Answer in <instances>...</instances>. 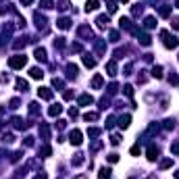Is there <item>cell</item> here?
<instances>
[{
  "label": "cell",
  "instance_id": "24",
  "mask_svg": "<svg viewBox=\"0 0 179 179\" xmlns=\"http://www.w3.org/2000/svg\"><path fill=\"white\" fill-rule=\"evenodd\" d=\"M25 44H27V38H21V40H17V42H15L13 46H15L17 50H19V48H25Z\"/></svg>",
  "mask_w": 179,
  "mask_h": 179
},
{
  "label": "cell",
  "instance_id": "20",
  "mask_svg": "<svg viewBox=\"0 0 179 179\" xmlns=\"http://www.w3.org/2000/svg\"><path fill=\"white\" fill-rule=\"evenodd\" d=\"M84 65L85 67H96V59H92L90 54H85L84 56Z\"/></svg>",
  "mask_w": 179,
  "mask_h": 179
},
{
  "label": "cell",
  "instance_id": "9",
  "mask_svg": "<svg viewBox=\"0 0 179 179\" xmlns=\"http://www.w3.org/2000/svg\"><path fill=\"white\" fill-rule=\"evenodd\" d=\"M96 23H98V27H100V29H104V27L108 25V17H106V15H100V17L96 19Z\"/></svg>",
  "mask_w": 179,
  "mask_h": 179
},
{
  "label": "cell",
  "instance_id": "18",
  "mask_svg": "<svg viewBox=\"0 0 179 179\" xmlns=\"http://www.w3.org/2000/svg\"><path fill=\"white\" fill-rule=\"evenodd\" d=\"M27 88H29V85H27L25 79H17V90H19V92H27Z\"/></svg>",
  "mask_w": 179,
  "mask_h": 179
},
{
  "label": "cell",
  "instance_id": "51",
  "mask_svg": "<svg viewBox=\"0 0 179 179\" xmlns=\"http://www.w3.org/2000/svg\"><path fill=\"white\" fill-rule=\"evenodd\" d=\"M175 179H179V171H177V173H175Z\"/></svg>",
  "mask_w": 179,
  "mask_h": 179
},
{
  "label": "cell",
  "instance_id": "29",
  "mask_svg": "<svg viewBox=\"0 0 179 179\" xmlns=\"http://www.w3.org/2000/svg\"><path fill=\"white\" fill-rule=\"evenodd\" d=\"M158 13H160V17H169V15H171V9H169V6H163Z\"/></svg>",
  "mask_w": 179,
  "mask_h": 179
},
{
  "label": "cell",
  "instance_id": "41",
  "mask_svg": "<svg viewBox=\"0 0 179 179\" xmlns=\"http://www.w3.org/2000/svg\"><path fill=\"white\" fill-rule=\"evenodd\" d=\"M119 40V34L117 31H110V42H117Z\"/></svg>",
  "mask_w": 179,
  "mask_h": 179
},
{
  "label": "cell",
  "instance_id": "23",
  "mask_svg": "<svg viewBox=\"0 0 179 179\" xmlns=\"http://www.w3.org/2000/svg\"><path fill=\"white\" fill-rule=\"evenodd\" d=\"M40 6L42 9H52L54 6V0H40Z\"/></svg>",
  "mask_w": 179,
  "mask_h": 179
},
{
  "label": "cell",
  "instance_id": "37",
  "mask_svg": "<svg viewBox=\"0 0 179 179\" xmlns=\"http://www.w3.org/2000/svg\"><path fill=\"white\" fill-rule=\"evenodd\" d=\"M171 152H173V154H179V142H175L171 146Z\"/></svg>",
  "mask_w": 179,
  "mask_h": 179
},
{
  "label": "cell",
  "instance_id": "46",
  "mask_svg": "<svg viewBox=\"0 0 179 179\" xmlns=\"http://www.w3.org/2000/svg\"><path fill=\"white\" fill-rule=\"evenodd\" d=\"M13 140H15V138H13L11 133H9V135H4V142H6V144H11V142H13Z\"/></svg>",
  "mask_w": 179,
  "mask_h": 179
},
{
  "label": "cell",
  "instance_id": "28",
  "mask_svg": "<svg viewBox=\"0 0 179 179\" xmlns=\"http://www.w3.org/2000/svg\"><path fill=\"white\" fill-rule=\"evenodd\" d=\"M84 119L85 121H96V119H98V113H85Z\"/></svg>",
  "mask_w": 179,
  "mask_h": 179
},
{
  "label": "cell",
  "instance_id": "1",
  "mask_svg": "<svg viewBox=\"0 0 179 179\" xmlns=\"http://www.w3.org/2000/svg\"><path fill=\"white\" fill-rule=\"evenodd\" d=\"M9 65H11V69H23L27 65V56L25 54H15V56L9 59Z\"/></svg>",
  "mask_w": 179,
  "mask_h": 179
},
{
  "label": "cell",
  "instance_id": "14",
  "mask_svg": "<svg viewBox=\"0 0 179 179\" xmlns=\"http://www.w3.org/2000/svg\"><path fill=\"white\" fill-rule=\"evenodd\" d=\"M40 133H42V138H44V140H48V138H50V129H48L46 123H40Z\"/></svg>",
  "mask_w": 179,
  "mask_h": 179
},
{
  "label": "cell",
  "instance_id": "7",
  "mask_svg": "<svg viewBox=\"0 0 179 179\" xmlns=\"http://www.w3.org/2000/svg\"><path fill=\"white\" fill-rule=\"evenodd\" d=\"M92 102H94V98H92L90 94L79 96V104H81V106H88V104H92Z\"/></svg>",
  "mask_w": 179,
  "mask_h": 179
},
{
  "label": "cell",
  "instance_id": "44",
  "mask_svg": "<svg viewBox=\"0 0 179 179\" xmlns=\"http://www.w3.org/2000/svg\"><path fill=\"white\" fill-rule=\"evenodd\" d=\"M11 108H19V100H17V98H13L11 100Z\"/></svg>",
  "mask_w": 179,
  "mask_h": 179
},
{
  "label": "cell",
  "instance_id": "39",
  "mask_svg": "<svg viewBox=\"0 0 179 179\" xmlns=\"http://www.w3.org/2000/svg\"><path fill=\"white\" fill-rule=\"evenodd\" d=\"M50 152H52L50 146H44V148H42V154H44V156H50Z\"/></svg>",
  "mask_w": 179,
  "mask_h": 179
},
{
  "label": "cell",
  "instance_id": "42",
  "mask_svg": "<svg viewBox=\"0 0 179 179\" xmlns=\"http://www.w3.org/2000/svg\"><path fill=\"white\" fill-rule=\"evenodd\" d=\"M165 127H167V129H171V127H175V121H165Z\"/></svg>",
  "mask_w": 179,
  "mask_h": 179
},
{
  "label": "cell",
  "instance_id": "34",
  "mask_svg": "<svg viewBox=\"0 0 179 179\" xmlns=\"http://www.w3.org/2000/svg\"><path fill=\"white\" fill-rule=\"evenodd\" d=\"M29 113H31V115H38V104H36V102L29 104Z\"/></svg>",
  "mask_w": 179,
  "mask_h": 179
},
{
  "label": "cell",
  "instance_id": "5",
  "mask_svg": "<svg viewBox=\"0 0 179 179\" xmlns=\"http://www.w3.org/2000/svg\"><path fill=\"white\" fill-rule=\"evenodd\" d=\"M38 96L44 98V100H50V98H52V92H50V88H40V90H38Z\"/></svg>",
  "mask_w": 179,
  "mask_h": 179
},
{
  "label": "cell",
  "instance_id": "36",
  "mask_svg": "<svg viewBox=\"0 0 179 179\" xmlns=\"http://www.w3.org/2000/svg\"><path fill=\"white\" fill-rule=\"evenodd\" d=\"M123 90H125V94L129 96V98H131V96H133V88H131V85H125Z\"/></svg>",
  "mask_w": 179,
  "mask_h": 179
},
{
  "label": "cell",
  "instance_id": "19",
  "mask_svg": "<svg viewBox=\"0 0 179 179\" xmlns=\"http://www.w3.org/2000/svg\"><path fill=\"white\" fill-rule=\"evenodd\" d=\"M106 69H108V75H110V77H115V75H117V65H115L113 60L106 65Z\"/></svg>",
  "mask_w": 179,
  "mask_h": 179
},
{
  "label": "cell",
  "instance_id": "50",
  "mask_svg": "<svg viewBox=\"0 0 179 179\" xmlns=\"http://www.w3.org/2000/svg\"><path fill=\"white\" fill-rule=\"evenodd\" d=\"M75 179H85V175H77V177H75Z\"/></svg>",
  "mask_w": 179,
  "mask_h": 179
},
{
  "label": "cell",
  "instance_id": "3",
  "mask_svg": "<svg viewBox=\"0 0 179 179\" xmlns=\"http://www.w3.org/2000/svg\"><path fill=\"white\" fill-rule=\"evenodd\" d=\"M69 140H71L73 146H81V142H84V140H81V131H79V129H73L71 135H69Z\"/></svg>",
  "mask_w": 179,
  "mask_h": 179
},
{
  "label": "cell",
  "instance_id": "31",
  "mask_svg": "<svg viewBox=\"0 0 179 179\" xmlns=\"http://www.w3.org/2000/svg\"><path fill=\"white\" fill-rule=\"evenodd\" d=\"M171 165H173V158H165V160H163V163H160V167H163V169H167V167H171Z\"/></svg>",
  "mask_w": 179,
  "mask_h": 179
},
{
  "label": "cell",
  "instance_id": "13",
  "mask_svg": "<svg viewBox=\"0 0 179 179\" xmlns=\"http://www.w3.org/2000/svg\"><path fill=\"white\" fill-rule=\"evenodd\" d=\"M60 110H63V106H60V104H54V106L48 108V115H50V117H56V115H60Z\"/></svg>",
  "mask_w": 179,
  "mask_h": 179
},
{
  "label": "cell",
  "instance_id": "6",
  "mask_svg": "<svg viewBox=\"0 0 179 179\" xmlns=\"http://www.w3.org/2000/svg\"><path fill=\"white\" fill-rule=\"evenodd\" d=\"M158 158V148L156 146H148V160H156Z\"/></svg>",
  "mask_w": 179,
  "mask_h": 179
},
{
  "label": "cell",
  "instance_id": "26",
  "mask_svg": "<svg viewBox=\"0 0 179 179\" xmlns=\"http://www.w3.org/2000/svg\"><path fill=\"white\" fill-rule=\"evenodd\" d=\"M140 42H142V46H150V42H152V40H150V36L142 34V36H140Z\"/></svg>",
  "mask_w": 179,
  "mask_h": 179
},
{
  "label": "cell",
  "instance_id": "40",
  "mask_svg": "<svg viewBox=\"0 0 179 179\" xmlns=\"http://www.w3.org/2000/svg\"><path fill=\"white\" fill-rule=\"evenodd\" d=\"M140 13H142V4H135L133 6V15H140Z\"/></svg>",
  "mask_w": 179,
  "mask_h": 179
},
{
  "label": "cell",
  "instance_id": "30",
  "mask_svg": "<svg viewBox=\"0 0 179 179\" xmlns=\"http://www.w3.org/2000/svg\"><path fill=\"white\" fill-rule=\"evenodd\" d=\"M106 6H108V11H110V13H115V11H117V2H113V0H108V2H106Z\"/></svg>",
  "mask_w": 179,
  "mask_h": 179
},
{
  "label": "cell",
  "instance_id": "2",
  "mask_svg": "<svg viewBox=\"0 0 179 179\" xmlns=\"http://www.w3.org/2000/svg\"><path fill=\"white\" fill-rule=\"evenodd\" d=\"M160 38L165 40V46L167 48H177L179 46V40L177 38H173V36H169L167 31H160Z\"/></svg>",
  "mask_w": 179,
  "mask_h": 179
},
{
  "label": "cell",
  "instance_id": "48",
  "mask_svg": "<svg viewBox=\"0 0 179 179\" xmlns=\"http://www.w3.org/2000/svg\"><path fill=\"white\" fill-rule=\"evenodd\" d=\"M173 27H175V29L179 31V17H177V19H173Z\"/></svg>",
  "mask_w": 179,
  "mask_h": 179
},
{
  "label": "cell",
  "instance_id": "43",
  "mask_svg": "<svg viewBox=\"0 0 179 179\" xmlns=\"http://www.w3.org/2000/svg\"><path fill=\"white\" fill-rule=\"evenodd\" d=\"M19 158H21V152H15V154L11 156V160H13V163H17V160H19Z\"/></svg>",
  "mask_w": 179,
  "mask_h": 179
},
{
  "label": "cell",
  "instance_id": "25",
  "mask_svg": "<svg viewBox=\"0 0 179 179\" xmlns=\"http://www.w3.org/2000/svg\"><path fill=\"white\" fill-rule=\"evenodd\" d=\"M152 77L160 79V77H163V67H154V69H152Z\"/></svg>",
  "mask_w": 179,
  "mask_h": 179
},
{
  "label": "cell",
  "instance_id": "27",
  "mask_svg": "<svg viewBox=\"0 0 179 179\" xmlns=\"http://www.w3.org/2000/svg\"><path fill=\"white\" fill-rule=\"evenodd\" d=\"M67 73H69V77H75L77 75V67L75 65H67Z\"/></svg>",
  "mask_w": 179,
  "mask_h": 179
},
{
  "label": "cell",
  "instance_id": "15",
  "mask_svg": "<svg viewBox=\"0 0 179 179\" xmlns=\"http://www.w3.org/2000/svg\"><path fill=\"white\" fill-rule=\"evenodd\" d=\"M98 179H110V169L102 167L100 169V173H98Z\"/></svg>",
  "mask_w": 179,
  "mask_h": 179
},
{
  "label": "cell",
  "instance_id": "53",
  "mask_svg": "<svg viewBox=\"0 0 179 179\" xmlns=\"http://www.w3.org/2000/svg\"><path fill=\"white\" fill-rule=\"evenodd\" d=\"M0 127H2V123H0Z\"/></svg>",
  "mask_w": 179,
  "mask_h": 179
},
{
  "label": "cell",
  "instance_id": "49",
  "mask_svg": "<svg viewBox=\"0 0 179 179\" xmlns=\"http://www.w3.org/2000/svg\"><path fill=\"white\" fill-rule=\"evenodd\" d=\"M21 2H23V4H31L34 0H21Z\"/></svg>",
  "mask_w": 179,
  "mask_h": 179
},
{
  "label": "cell",
  "instance_id": "17",
  "mask_svg": "<svg viewBox=\"0 0 179 179\" xmlns=\"http://www.w3.org/2000/svg\"><path fill=\"white\" fill-rule=\"evenodd\" d=\"M13 125H15L17 129H23V127H27V123H23V119H19V117H13Z\"/></svg>",
  "mask_w": 179,
  "mask_h": 179
},
{
  "label": "cell",
  "instance_id": "10",
  "mask_svg": "<svg viewBox=\"0 0 179 179\" xmlns=\"http://www.w3.org/2000/svg\"><path fill=\"white\" fill-rule=\"evenodd\" d=\"M129 121H131V117H129V115H123V117L119 119V127L127 129V127H129Z\"/></svg>",
  "mask_w": 179,
  "mask_h": 179
},
{
  "label": "cell",
  "instance_id": "11",
  "mask_svg": "<svg viewBox=\"0 0 179 179\" xmlns=\"http://www.w3.org/2000/svg\"><path fill=\"white\" fill-rule=\"evenodd\" d=\"M34 19H36V25H38V27H44V25H46V17H44V15H40V13L34 15Z\"/></svg>",
  "mask_w": 179,
  "mask_h": 179
},
{
  "label": "cell",
  "instance_id": "32",
  "mask_svg": "<svg viewBox=\"0 0 179 179\" xmlns=\"http://www.w3.org/2000/svg\"><path fill=\"white\" fill-rule=\"evenodd\" d=\"M54 46H56V48H63V46H65V38H59V40H54Z\"/></svg>",
  "mask_w": 179,
  "mask_h": 179
},
{
  "label": "cell",
  "instance_id": "4",
  "mask_svg": "<svg viewBox=\"0 0 179 179\" xmlns=\"http://www.w3.org/2000/svg\"><path fill=\"white\" fill-rule=\"evenodd\" d=\"M29 77H31V79H42V77H44V71H42L40 67H34V69H29Z\"/></svg>",
  "mask_w": 179,
  "mask_h": 179
},
{
  "label": "cell",
  "instance_id": "45",
  "mask_svg": "<svg viewBox=\"0 0 179 179\" xmlns=\"http://www.w3.org/2000/svg\"><path fill=\"white\" fill-rule=\"evenodd\" d=\"M71 50H73V52H79V50H81V44H73Z\"/></svg>",
  "mask_w": 179,
  "mask_h": 179
},
{
  "label": "cell",
  "instance_id": "35",
  "mask_svg": "<svg viewBox=\"0 0 179 179\" xmlns=\"http://www.w3.org/2000/svg\"><path fill=\"white\" fill-rule=\"evenodd\" d=\"M117 160H119V154H115V152L108 154V163H117Z\"/></svg>",
  "mask_w": 179,
  "mask_h": 179
},
{
  "label": "cell",
  "instance_id": "21",
  "mask_svg": "<svg viewBox=\"0 0 179 179\" xmlns=\"http://www.w3.org/2000/svg\"><path fill=\"white\" fill-rule=\"evenodd\" d=\"M102 81H104V79H102V75H96L94 79H92V88H96V90H98V88L102 85Z\"/></svg>",
  "mask_w": 179,
  "mask_h": 179
},
{
  "label": "cell",
  "instance_id": "22",
  "mask_svg": "<svg viewBox=\"0 0 179 179\" xmlns=\"http://www.w3.org/2000/svg\"><path fill=\"white\" fill-rule=\"evenodd\" d=\"M154 25H156L154 17H146V21H144V27H148V29H152Z\"/></svg>",
  "mask_w": 179,
  "mask_h": 179
},
{
  "label": "cell",
  "instance_id": "38",
  "mask_svg": "<svg viewBox=\"0 0 179 179\" xmlns=\"http://www.w3.org/2000/svg\"><path fill=\"white\" fill-rule=\"evenodd\" d=\"M52 85H54V88H63V79H56V77H54V79H52Z\"/></svg>",
  "mask_w": 179,
  "mask_h": 179
},
{
  "label": "cell",
  "instance_id": "16",
  "mask_svg": "<svg viewBox=\"0 0 179 179\" xmlns=\"http://www.w3.org/2000/svg\"><path fill=\"white\" fill-rule=\"evenodd\" d=\"M98 9V0H88L85 2V11L90 13V11H96Z\"/></svg>",
  "mask_w": 179,
  "mask_h": 179
},
{
  "label": "cell",
  "instance_id": "12",
  "mask_svg": "<svg viewBox=\"0 0 179 179\" xmlns=\"http://www.w3.org/2000/svg\"><path fill=\"white\" fill-rule=\"evenodd\" d=\"M56 25H59L60 29H69V27H71V21H69L67 17H63V19H59V21H56Z\"/></svg>",
  "mask_w": 179,
  "mask_h": 179
},
{
  "label": "cell",
  "instance_id": "8",
  "mask_svg": "<svg viewBox=\"0 0 179 179\" xmlns=\"http://www.w3.org/2000/svg\"><path fill=\"white\" fill-rule=\"evenodd\" d=\"M34 54H36V59L40 60V63H46V50H44V48H36Z\"/></svg>",
  "mask_w": 179,
  "mask_h": 179
},
{
  "label": "cell",
  "instance_id": "52",
  "mask_svg": "<svg viewBox=\"0 0 179 179\" xmlns=\"http://www.w3.org/2000/svg\"><path fill=\"white\" fill-rule=\"evenodd\" d=\"M177 6H179V0H177Z\"/></svg>",
  "mask_w": 179,
  "mask_h": 179
},
{
  "label": "cell",
  "instance_id": "47",
  "mask_svg": "<svg viewBox=\"0 0 179 179\" xmlns=\"http://www.w3.org/2000/svg\"><path fill=\"white\" fill-rule=\"evenodd\" d=\"M34 179H48V177H46V173H38Z\"/></svg>",
  "mask_w": 179,
  "mask_h": 179
},
{
  "label": "cell",
  "instance_id": "33",
  "mask_svg": "<svg viewBox=\"0 0 179 179\" xmlns=\"http://www.w3.org/2000/svg\"><path fill=\"white\" fill-rule=\"evenodd\" d=\"M110 144H113V146H119V144H121V138H119V135H113V138H110Z\"/></svg>",
  "mask_w": 179,
  "mask_h": 179
}]
</instances>
